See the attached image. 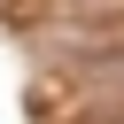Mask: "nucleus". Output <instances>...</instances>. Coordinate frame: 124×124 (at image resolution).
<instances>
[{"label":"nucleus","instance_id":"f257e3e1","mask_svg":"<svg viewBox=\"0 0 124 124\" xmlns=\"http://www.w3.org/2000/svg\"><path fill=\"white\" fill-rule=\"evenodd\" d=\"M116 124H124V116H116Z\"/></svg>","mask_w":124,"mask_h":124}]
</instances>
